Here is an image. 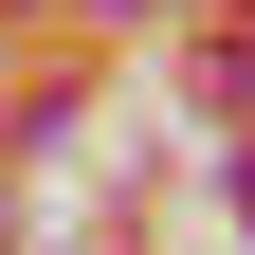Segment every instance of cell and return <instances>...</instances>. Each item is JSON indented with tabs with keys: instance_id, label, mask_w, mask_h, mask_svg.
<instances>
[{
	"instance_id": "1",
	"label": "cell",
	"mask_w": 255,
	"mask_h": 255,
	"mask_svg": "<svg viewBox=\"0 0 255 255\" xmlns=\"http://www.w3.org/2000/svg\"><path fill=\"white\" fill-rule=\"evenodd\" d=\"M237 201H255V164H237Z\"/></svg>"
}]
</instances>
